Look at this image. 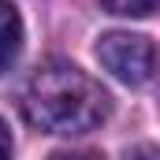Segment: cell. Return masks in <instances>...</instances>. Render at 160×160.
<instances>
[{"label":"cell","instance_id":"cell-6","mask_svg":"<svg viewBox=\"0 0 160 160\" xmlns=\"http://www.w3.org/2000/svg\"><path fill=\"white\" fill-rule=\"evenodd\" d=\"M48 160H104V157H97V153H52Z\"/></svg>","mask_w":160,"mask_h":160},{"label":"cell","instance_id":"cell-7","mask_svg":"<svg viewBox=\"0 0 160 160\" xmlns=\"http://www.w3.org/2000/svg\"><path fill=\"white\" fill-rule=\"evenodd\" d=\"M127 160H157V149H153V145H142V149H134Z\"/></svg>","mask_w":160,"mask_h":160},{"label":"cell","instance_id":"cell-1","mask_svg":"<svg viewBox=\"0 0 160 160\" xmlns=\"http://www.w3.org/2000/svg\"><path fill=\"white\" fill-rule=\"evenodd\" d=\"M108 93L82 67L48 60L22 86V116L45 134H86L108 119Z\"/></svg>","mask_w":160,"mask_h":160},{"label":"cell","instance_id":"cell-2","mask_svg":"<svg viewBox=\"0 0 160 160\" xmlns=\"http://www.w3.org/2000/svg\"><path fill=\"white\" fill-rule=\"evenodd\" d=\"M97 60L127 86H145L157 67V48L142 34H104L97 41Z\"/></svg>","mask_w":160,"mask_h":160},{"label":"cell","instance_id":"cell-4","mask_svg":"<svg viewBox=\"0 0 160 160\" xmlns=\"http://www.w3.org/2000/svg\"><path fill=\"white\" fill-rule=\"evenodd\" d=\"M104 11L112 15H130V19H149L157 11V0H101Z\"/></svg>","mask_w":160,"mask_h":160},{"label":"cell","instance_id":"cell-3","mask_svg":"<svg viewBox=\"0 0 160 160\" xmlns=\"http://www.w3.org/2000/svg\"><path fill=\"white\" fill-rule=\"evenodd\" d=\"M19 52H22V19L8 0H0V75L11 71Z\"/></svg>","mask_w":160,"mask_h":160},{"label":"cell","instance_id":"cell-5","mask_svg":"<svg viewBox=\"0 0 160 160\" xmlns=\"http://www.w3.org/2000/svg\"><path fill=\"white\" fill-rule=\"evenodd\" d=\"M0 160H11V130L0 119Z\"/></svg>","mask_w":160,"mask_h":160}]
</instances>
